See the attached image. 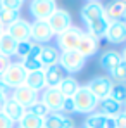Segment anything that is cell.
<instances>
[{
  "instance_id": "obj_6",
  "label": "cell",
  "mask_w": 126,
  "mask_h": 128,
  "mask_svg": "<svg viewBox=\"0 0 126 128\" xmlns=\"http://www.w3.org/2000/svg\"><path fill=\"white\" fill-rule=\"evenodd\" d=\"M55 9H57L55 0H31L29 2V14L35 18V21H47Z\"/></svg>"
},
{
  "instance_id": "obj_42",
  "label": "cell",
  "mask_w": 126,
  "mask_h": 128,
  "mask_svg": "<svg viewBox=\"0 0 126 128\" xmlns=\"http://www.w3.org/2000/svg\"><path fill=\"white\" fill-rule=\"evenodd\" d=\"M86 2H100V0H86Z\"/></svg>"
},
{
  "instance_id": "obj_15",
  "label": "cell",
  "mask_w": 126,
  "mask_h": 128,
  "mask_svg": "<svg viewBox=\"0 0 126 128\" xmlns=\"http://www.w3.org/2000/svg\"><path fill=\"white\" fill-rule=\"evenodd\" d=\"M102 16H104V5L100 2H88L80 10V18H81L83 22L95 21V19H99Z\"/></svg>"
},
{
  "instance_id": "obj_21",
  "label": "cell",
  "mask_w": 126,
  "mask_h": 128,
  "mask_svg": "<svg viewBox=\"0 0 126 128\" xmlns=\"http://www.w3.org/2000/svg\"><path fill=\"white\" fill-rule=\"evenodd\" d=\"M80 88V83H78V80L76 78H73L71 74L69 76H64L62 80H61V83L57 85V90L62 94L64 99H71L74 94H76V90Z\"/></svg>"
},
{
  "instance_id": "obj_37",
  "label": "cell",
  "mask_w": 126,
  "mask_h": 128,
  "mask_svg": "<svg viewBox=\"0 0 126 128\" xmlns=\"http://www.w3.org/2000/svg\"><path fill=\"white\" fill-rule=\"evenodd\" d=\"M14 121L10 120V118H7L2 111H0V128H14Z\"/></svg>"
},
{
  "instance_id": "obj_38",
  "label": "cell",
  "mask_w": 126,
  "mask_h": 128,
  "mask_svg": "<svg viewBox=\"0 0 126 128\" xmlns=\"http://www.w3.org/2000/svg\"><path fill=\"white\" fill-rule=\"evenodd\" d=\"M114 120H116V128H126V112L125 111H121L119 114H116Z\"/></svg>"
},
{
  "instance_id": "obj_12",
  "label": "cell",
  "mask_w": 126,
  "mask_h": 128,
  "mask_svg": "<svg viewBox=\"0 0 126 128\" xmlns=\"http://www.w3.org/2000/svg\"><path fill=\"white\" fill-rule=\"evenodd\" d=\"M104 36L107 38V42H111V43H125V40H126V24H125V21L109 22L107 31H105Z\"/></svg>"
},
{
  "instance_id": "obj_28",
  "label": "cell",
  "mask_w": 126,
  "mask_h": 128,
  "mask_svg": "<svg viewBox=\"0 0 126 128\" xmlns=\"http://www.w3.org/2000/svg\"><path fill=\"white\" fill-rule=\"evenodd\" d=\"M109 97H111L112 100H116V102H119V104L123 106V102L126 100V86L123 85V83H114L112 88H111Z\"/></svg>"
},
{
  "instance_id": "obj_41",
  "label": "cell",
  "mask_w": 126,
  "mask_h": 128,
  "mask_svg": "<svg viewBox=\"0 0 126 128\" xmlns=\"http://www.w3.org/2000/svg\"><path fill=\"white\" fill-rule=\"evenodd\" d=\"M3 31H5V26H3V24H2V22H0V35H2V33H3Z\"/></svg>"
},
{
  "instance_id": "obj_23",
  "label": "cell",
  "mask_w": 126,
  "mask_h": 128,
  "mask_svg": "<svg viewBox=\"0 0 126 128\" xmlns=\"http://www.w3.org/2000/svg\"><path fill=\"white\" fill-rule=\"evenodd\" d=\"M24 85L35 92L43 90L45 88V76H43V69L40 71H31V73H26V80H24Z\"/></svg>"
},
{
  "instance_id": "obj_27",
  "label": "cell",
  "mask_w": 126,
  "mask_h": 128,
  "mask_svg": "<svg viewBox=\"0 0 126 128\" xmlns=\"http://www.w3.org/2000/svg\"><path fill=\"white\" fill-rule=\"evenodd\" d=\"M105 126V116L100 112L88 114L85 120V128H104Z\"/></svg>"
},
{
  "instance_id": "obj_13",
  "label": "cell",
  "mask_w": 126,
  "mask_h": 128,
  "mask_svg": "<svg viewBox=\"0 0 126 128\" xmlns=\"http://www.w3.org/2000/svg\"><path fill=\"white\" fill-rule=\"evenodd\" d=\"M43 128H74V121L71 116L50 112L47 118H43Z\"/></svg>"
},
{
  "instance_id": "obj_20",
  "label": "cell",
  "mask_w": 126,
  "mask_h": 128,
  "mask_svg": "<svg viewBox=\"0 0 126 128\" xmlns=\"http://www.w3.org/2000/svg\"><path fill=\"white\" fill-rule=\"evenodd\" d=\"M97 48H99V42H97L95 38H92L90 35H86V33H83L81 40H80L78 47H76V50L83 56L85 59H86V57H92V56L97 52Z\"/></svg>"
},
{
  "instance_id": "obj_43",
  "label": "cell",
  "mask_w": 126,
  "mask_h": 128,
  "mask_svg": "<svg viewBox=\"0 0 126 128\" xmlns=\"http://www.w3.org/2000/svg\"><path fill=\"white\" fill-rule=\"evenodd\" d=\"M17 128H21V126H17Z\"/></svg>"
},
{
  "instance_id": "obj_5",
  "label": "cell",
  "mask_w": 126,
  "mask_h": 128,
  "mask_svg": "<svg viewBox=\"0 0 126 128\" xmlns=\"http://www.w3.org/2000/svg\"><path fill=\"white\" fill-rule=\"evenodd\" d=\"M47 24L50 28V31L54 35H61L62 31H66L69 26H73V21H71V14L66 10V9H55L50 18L47 19Z\"/></svg>"
},
{
  "instance_id": "obj_30",
  "label": "cell",
  "mask_w": 126,
  "mask_h": 128,
  "mask_svg": "<svg viewBox=\"0 0 126 128\" xmlns=\"http://www.w3.org/2000/svg\"><path fill=\"white\" fill-rule=\"evenodd\" d=\"M19 10H9V9H2L0 7V22L3 26H9L10 22H14L16 19H19Z\"/></svg>"
},
{
  "instance_id": "obj_4",
  "label": "cell",
  "mask_w": 126,
  "mask_h": 128,
  "mask_svg": "<svg viewBox=\"0 0 126 128\" xmlns=\"http://www.w3.org/2000/svg\"><path fill=\"white\" fill-rule=\"evenodd\" d=\"M83 30L78 28V26H69L66 31H62L61 35H57V47L61 52L66 50H76L78 43L83 36Z\"/></svg>"
},
{
  "instance_id": "obj_25",
  "label": "cell",
  "mask_w": 126,
  "mask_h": 128,
  "mask_svg": "<svg viewBox=\"0 0 126 128\" xmlns=\"http://www.w3.org/2000/svg\"><path fill=\"white\" fill-rule=\"evenodd\" d=\"M16 45L17 42L14 40V38H10L5 31L0 35V56H5V57H12L14 54H16Z\"/></svg>"
},
{
  "instance_id": "obj_3",
  "label": "cell",
  "mask_w": 126,
  "mask_h": 128,
  "mask_svg": "<svg viewBox=\"0 0 126 128\" xmlns=\"http://www.w3.org/2000/svg\"><path fill=\"white\" fill-rule=\"evenodd\" d=\"M85 62H86V59L78 50H66V52H61L57 64L66 73H80L85 68Z\"/></svg>"
},
{
  "instance_id": "obj_36",
  "label": "cell",
  "mask_w": 126,
  "mask_h": 128,
  "mask_svg": "<svg viewBox=\"0 0 126 128\" xmlns=\"http://www.w3.org/2000/svg\"><path fill=\"white\" fill-rule=\"evenodd\" d=\"M61 111H62V112H66V114H71V112H74V100H73V97H71V99H64Z\"/></svg>"
},
{
  "instance_id": "obj_33",
  "label": "cell",
  "mask_w": 126,
  "mask_h": 128,
  "mask_svg": "<svg viewBox=\"0 0 126 128\" xmlns=\"http://www.w3.org/2000/svg\"><path fill=\"white\" fill-rule=\"evenodd\" d=\"M31 43L29 40H26V42H17V45H16V54L14 56H17V57H26L28 56V52H29V48H31Z\"/></svg>"
},
{
  "instance_id": "obj_14",
  "label": "cell",
  "mask_w": 126,
  "mask_h": 128,
  "mask_svg": "<svg viewBox=\"0 0 126 128\" xmlns=\"http://www.w3.org/2000/svg\"><path fill=\"white\" fill-rule=\"evenodd\" d=\"M126 14V2L125 0H114L111 4H107L104 7V16L107 18V21H123Z\"/></svg>"
},
{
  "instance_id": "obj_34",
  "label": "cell",
  "mask_w": 126,
  "mask_h": 128,
  "mask_svg": "<svg viewBox=\"0 0 126 128\" xmlns=\"http://www.w3.org/2000/svg\"><path fill=\"white\" fill-rule=\"evenodd\" d=\"M0 7L9 10H21L22 0H0Z\"/></svg>"
},
{
  "instance_id": "obj_18",
  "label": "cell",
  "mask_w": 126,
  "mask_h": 128,
  "mask_svg": "<svg viewBox=\"0 0 126 128\" xmlns=\"http://www.w3.org/2000/svg\"><path fill=\"white\" fill-rule=\"evenodd\" d=\"M59 56H61V50L54 45H45L42 47V52L38 56V61L42 62L43 68H48V66H55L59 62Z\"/></svg>"
},
{
  "instance_id": "obj_16",
  "label": "cell",
  "mask_w": 126,
  "mask_h": 128,
  "mask_svg": "<svg viewBox=\"0 0 126 128\" xmlns=\"http://www.w3.org/2000/svg\"><path fill=\"white\" fill-rule=\"evenodd\" d=\"M43 76H45V88H57V85L61 83V80L66 74L61 69V66L55 64V66L43 68Z\"/></svg>"
},
{
  "instance_id": "obj_31",
  "label": "cell",
  "mask_w": 126,
  "mask_h": 128,
  "mask_svg": "<svg viewBox=\"0 0 126 128\" xmlns=\"http://www.w3.org/2000/svg\"><path fill=\"white\" fill-rule=\"evenodd\" d=\"M26 111H28V112H31V114H35V116H38V118H47V116L50 114L48 107L45 106L42 100H36L33 106H29Z\"/></svg>"
},
{
  "instance_id": "obj_9",
  "label": "cell",
  "mask_w": 126,
  "mask_h": 128,
  "mask_svg": "<svg viewBox=\"0 0 126 128\" xmlns=\"http://www.w3.org/2000/svg\"><path fill=\"white\" fill-rule=\"evenodd\" d=\"M10 99H14L17 104H21L24 109H28L29 106H33V104L38 100V92L28 88L26 85H21V86H17V88L12 90Z\"/></svg>"
},
{
  "instance_id": "obj_17",
  "label": "cell",
  "mask_w": 126,
  "mask_h": 128,
  "mask_svg": "<svg viewBox=\"0 0 126 128\" xmlns=\"http://www.w3.org/2000/svg\"><path fill=\"white\" fill-rule=\"evenodd\" d=\"M7 118H10L14 123H19V120L22 118V114L26 112V109L21 106V104H17L14 99H10V97H7V100L3 102V106L0 109Z\"/></svg>"
},
{
  "instance_id": "obj_35",
  "label": "cell",
  "mask_w": 126,
  "mask_h": 128,
  "mask_svg": "<svg viewBox=\"0 0 126 128\" xmlns=\"http://www.w3.org/2000/svg\"><path fill=\"white\" fill-rule=\"evenodd\" d=\"M42 47H43V45L31 43V48H29V52H28L26 59H38V56H40V52H42Z\"/></svg>"
},
{
  "instance_id": "obj_22",
  "label": "cell",
  "mask_w": 126,
  "mask_h": 128,
  "mask_svg": "<svg viewBox=\"0 0 126 128\" xmlns=\"http://www.w3.org/2000/svg\"><path fill=\"white\" fill-rule=\"evenodd\" d=\"M121 59H123V56H121L118 50H112V48H111V50H105L104 54L100 56V68L109 73V71H112V69L119 64Z\"/></svg>"
},
{
  "instance_id": "obj_29",
  "label": "cell",
  "mask_w": 126,
  "mask_h": 128,
  "mask_svg": "<svg viewBox=\"0 0 126 128\" xmlns=\"http://www.w3.org/2000/svg\"><path fill=\"white\" fill-rule=\"evenodd\" d=\"M109 74H111V78L116 80L118 83L125 82V78H126V61H125V57L119 61V64H118L112 71H109Z\"/></svg>"
},
{
  "instance_id": "obj_40",
  "label": "cell",
  "mask_w": 126,
  "mask_h": 128,
  "mask_svg": "<svg viewBox=\"0 0 126 128\" xmlns=\"http://www.w3.org/2000/svg\"><path fill=\"white\" fill-rule=\"evenodd\" d=\"M104 128H116V120H114V116L105 118V126Z\"/></svg>"
},
{
  "instance_id": "obj_39",
  "label": "cell",
  "mask_w": 126,
  "mask_h": 128,
  "mask_svg": "<svg viewBox=\"0 0 126 128\" xmlns=\"http://www.w3.org/2000/svg\"><path fill=\"white\" fill-rule=\"evenodd\" d=\"M9 64H10V59L9 57H5V56H0V76H2V73L9 68Z\"/></svg>"
},
{
  "instance_id": "obj_24",
  "label": "cell",
  "mask_w": 126,
  "mask_h": 128,
  "mask_svg": "<svg viewBox=\"0 0 126 128\" xmlns=\"http://www.w3.org/2000/svg\"><path fill=\"white\" fill-rule=\"evenodd\" d=\"M99 109H100V114H104L105 118H109V116H116V114H119L123 109H121V104L119 102H116V100H112L111 97H105L102 100H99Z\"/></svg>"
},
{
  "instance_id": "obj_1",
  "label": "cell",
  "mask_w": 126,
  "mask_h": 128,
  "mask_svg": "<svg viewBox=\"0 0 126 128\" xmlns=\"http://www.w3.org/2000/svg\"><path fill=\"white\" fill-rule=\"evenodd\" d=\"M73 100H74V112H80V114L93 112L99 104V100L92 95V92L86 86H80L76 90V94L73 95Z\"/></svg>"
},
{
  "instance_id": "obj_19",
  "label": "cell",
  "mask_w": 126,
  "mask_h": 128,
  "mask_svg": "<svg viewBox=\"0 0 126 128\" xmlns=\"http://www.w3.org/2000/svg\"><path fill=\"white\" fill-rule=\"evenodd\" d=\"M107 26H109V21H107L105 16H102V18H99V19H95V21L86 22V30H88L86 35H90L92 38H95V40L99 42V40L105 35Z\"/></svg>"
},
{
  "instance_id": "obj_11",
  "label": "cell",
  "mask_w": 126,
  "mask_h": 128,
  "mask_svg": "<svg viewBox=\"0 0 126 128\" xmlns=\"http://www.w3.org/2000/svg\"><path fill=\"white\" fill-rule=\"evenodd\" d=\"M62 100H64V97L57 88H45V90H43L42 102L48 107L50 112H61Z\"/></svg>"
},
{
  "instance_id": "obj_10",
  "label": "cell",
  "mask_w": 126,
  "mask_h": 128,
  "mask_svg": "<svg viewBox=\"0 0 126 128\" xmlns=\"http://www.w3.org/2000/svg\"><path fill=\"white\" fill-rule=\"evenodd\" d=\"M5 33L10 38H14L16 42H26V40H29V22L19 18L7 26Z\"/></svg>"
},
{
  "instance_id": "obj_2",
  "label": "cell",
  "mask_w": 126,
  "mask_h": 128,
  "mask_svg": "<svg viewBox=\"0 0 126 128\" xmlns=\"http://www.w3.org/2000/svg\"><path fill=\"white\" fill-rule=\"evenodd\" d=\"M24 80H26V71L22 69V66L19 62H10L9 68L0 76V83L5 88H12V90L24 85Z\"/></svg>"
},
{
  "instance_id": "obj_32",
  "label": "cell",
  "mask_w": 126,
  "mask_h": 128,
  "mask_svg": "<svg viewBox=\"0 0 126 128\" xmlns=\"http://www.w3.org/2000/svg\"><path fill=\"white\" fill-rule=\"evenodd\" d=\"M22 66V69L26 71V73H31V71H40V69H43L42 62L38 61V59H22L21 62H19Z\"/></svg>"
},
{
  "instance_id": "obj_8",
  "label": "cell",
  "mask_w": 126,
  "mask_h": 128,
  "mask_svg": "<svg viewBox=\"0 0 126 128\" xmlns=\"http://www.w3.org/2000/svg\"><path fill=\"white\" fill-rule=\"evenodd\" d=\"M54 33L50 31L47 21H35L29 24V38H33V43H47L52 40Z\"/></svg>"
},
{
  "instance_id": "obj_26",
  "label": "cell",
  "mask_w": 126,
  "mask_h": 128,
  "mask_svg": "<svg viewBox=\"0 0 126 128\" xmlns=\"http://www.w3.org/2000/svg\"><path fill=\"white\" fill-rule=\"evenodd\" d=\"M19 126L21 128H43V118H38L31 112H24L22 118L19 120Z\"/></svg>"
},
{
  "instance_id": "obj_44",
  "label": "cell",
  "mask_w": 126,
  "mask_h": 128,
  "mask_svg": "<svg viewBox=\"0 0 126 128\" xmlns=\"http://www.w3.org/2000/svg\"><path fill=\"white\" fill-rule=\"evenodd\" d=\"M22 2H24V0H22Z\"/></svg>"
},
{
  "instance_id": "obj_7",
  "label": "cell",
  "mask_w": 126,
  "mask_h": 128,
  "mask_svg": "<svg viewBox=\"0 0 126 128\" xmlns=\"http://www.w3.org/2000/svg\"><path fill=\"white\" fill-rule=\"evenodd\" d=\"M112 85H114V82L111 78H107V76H95V78H92L86 83V88L92 92V95L97 100H102L105 97H109Z\"/></svg>"
}]
</instances>
